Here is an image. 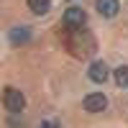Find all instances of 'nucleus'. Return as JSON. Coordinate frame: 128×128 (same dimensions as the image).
Listing matches in <instances>:
<instances>
[{"label":"nucleus","mask_w":128,"mask_h":128,"mask_svg":"<svg viewBox=\"0 0 128 128\" xmlns=\"http://www.w3.org/2000/svg\"><path fill=\"white\" fill-rule=\"evenodd\" d=\"M115 84H118V87H126V84H128V67H126V64L115 69Z\"/></svg>","instance_id":"nucleus-8"},{"label":"nucleus","mask_w":128,"mask_h":128,"mask_svg":"<svg viewBox=\"0 0 128 128\" xmlns=\"http://www.w3.org/2000/svg\"><path fill=\"white\" fill-rule=\"evenodd\" d=\"M64 28H82L84 26V20H87V13H84V10L80 8V5H72V8H67L64 10Z\"/></svg>","instance_id":"nucleus-2"},{"label":"nucleus","mask_w":128,"mask_h":128,"mask_svg":"<svg viewBox=\"0 0 128 128\" xmlns=\"http://www.w3.org/2000/svg\"><path fill=\"white\" fill-rule=\"evenodd\" d=\"M95 8H98V13L102 18H115L120 10V3L118 0H95Z\"/></svg>","instance_id":"nucleus-4"},{"label":"nucleus","mask_w":128,"mask_h":128,"mask_svg":"<svg viewBox=\"0 0 128 128\" xmlns=\"http://www.w3.org/2000/svg\"><path fill=\"white\" fill-rule=\"evenodd\" d=\"M28 28L26 26H18V28H13L10 31V41H13V44H23V41H28Z\"/></svg>","instance_id":"nucleus-7"},{"label":"nucleus","mask_w":128,"mask_h":128,"mask_svg":"<svg viewBox=\"0 0 128 128\" xmlns=\"http://www.w3.org/2000/svg\"><path fill=\"white\" fill-rule=\"evenodd\" d=\"M28 8H31V13H36V16H44L46 10L51 8V0H28Z\"/></svg>","instance_id":"nucleus-6"},{"label":"nucleus","mask_w":128,"mask_h":128,"mask_svg":"<svg viewBox=\"0 0 128 128\" xmlns=\"http://www.w3.org/2000/svg\"><path fill=\"white\" fill-rule=\"evenodd\" d=\"M87 74H90V80L92 82H98V84H102L105 80H108V64H105V62H92L90 64V69H87Z\"/></svg>","instance_id":"nucleus-5"},{"label":"nucleus","mask_w":128,"mask_h":128,"mask_svg":"<svg viewBox=\"0 0 128 128\" xmlns=\"http://www.w3.org/2000/svg\"><path fill=\"white\" fill-rule=\"evenodd\" d=\"M3 105H5L8 113H20V110L26 108V95L20 92V90H16V87H5V92H3Z\"/></svg>","instance_id":"nucleus-1"},{"label":"nucleus","mask_w":128,"mask_h":128,"mask_svg":"<svg viewBox=\"0 0 128 128\" xmlns=\"http://www.w3.org/2000/svg\"><path fill=\"white\" fill-rule=\"evenodd\" d=\"M105 108H108V98L102 92H90L84 98V110L87 113H102Z\"/></svg>","instance_id":"nucleus-3"}]
</instances>
